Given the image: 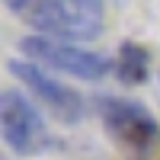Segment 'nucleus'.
Returning a JSON list of instances; mask_svg holds the SVG:
<instances>
[{
  "mask_svg": "<svg viewBox=\"0 0 160 160\" xmlns=\"http://www.w3.org/2000/svg\"><path fill=\"white\" fill-rule=\"evenodd\" d=\"M106 135L112 138L125 160H157L160 157V122L138 99L102 93L93 99Z\"/></svg>",
  "mask_w": 160,
  "mask_h": 160,
  "instance_id": "1",
  "label": "nucleus"
},
{
  "mask_svg": "<svg viewBox=\"0 0 160 160\" xmlns=\"http://www.w3.org/2000/svg\"><path fill=\"white\" fill-rule=\"evenodd\" d=\"M26 22L55 42H93L106 29V0H35Z\"/></svg>",
  "mask_w": 160,
  "mask_h": 160,
  "instance_id": "2",
  "label": "nucleus"
},
{
  "mask_svg": "<svg viewBox=\"0 0 160 160\" xmlns=\"http://www.w3.org/2000/svg\"><path fill=\"white\" fill-rule=\"evenodd\" d=\"M0 135L7 151H13L16 157H38L58 148L35 102L16 87H7L0 93Z\"/></svg>",
  "mask_w": 160,
  "mask_h": 160,
  "instance_id": "3",
  "label": "nucleus"
},
{
  "mask_svg": "<svg viewBox=\"0 0 160 160\" xmlns=\"http://www.w3.org/2000/svg\"><path fill=\"white\" fill-rule=\"evenodd\" d=\"M19 51L29 61H35L38 68H51V71H61V74L77 77V80H90V83L102 80L106 74L115 71V61L99 55V51L68 45V42H55V38H45V35H22Z\"/></svg>",
  "mask_w": 160,
  "mask_h": 160,
  "instance_id": "4",
  "label": "nucleus"
},
{
  "mask_svg": "<svg viewBox=\"0 0 160 160\" xmlns=\"http://www.w3.org/2000/svg\"><path fill=\"white\" fill-rule=\"evenodd\" d=\"M7 71L16 77L19 83H26V90H32L35 96L42 99L45 109H51V115H55L58 122H64V125L83 122V115H87L83 96H80L77 90H71L68 83L55 80L45 68H38L35 61H29V58H10Z\"/></svg>",
  "mask_w": 160,
  "mask_h": 160,
  "instance_id": "5",
  "label": "nucleus"
},
{
  "mask_svg": "<svg viewBox=\"0 0 160 160\" xmlns=\"http://www.w3.org/2000/svg\"><path fill=\"white\" fill-rule=\"evenodd\" d=\"M115 74L128 87L148 83V77H151V51L141 42H131V38L122 42L118 45V58H115Z\"/></svg>",
  "mask_w": 160,
  "mask_h": 160,
  "instance_id": "6",
  "label": "nucleus"
},
{
  "mask_svg": "<svg viewBox=\"0 0 160 160\" xmlns=\"http://www.w3.org/2000/svg\"><path fill=\"white\" fill-rule=\"evenodd\" d=\"M3 3H7L10 13H22V16H26V13L35 7V0H3Z\"/></svg>",
  "mask_w": 160,
  "mask_h": 160,
  "instance_id": "7",
  "label": "nucleus"
},
{
  "mask_svg": "<svg viewBox=\"0 0 160 160\" xmlns=\"http://www.w3.org/2000/svg\"><path fill=\"white\" fill-rule=\"evenodd\" d=\"M157 99H160V74H157Z\"/></svg>",
  "mask_w": 160,
  "mask_h": 160,
  "instance_id": "8",
  "label": "nucleus"
}]
</instances>
